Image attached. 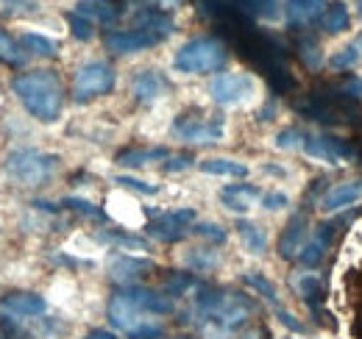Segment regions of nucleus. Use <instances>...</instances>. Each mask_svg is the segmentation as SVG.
<instances>
[{
  "instance_id": "1",
  "label": "nucleus",
  "mask_w": 362,
  "mask_h": 339,
  "mask_svg": "<svg viewBox=\"0 0 362 339\" xmlns=\"http://www.w3.org/2000/svg\"><path fill=\"white\" fill-rule=\"evenodd\" d=\"M14 95L20 97V103L28 109L31 117L42 120V123H53L62 114V103H64V89L62 81L53 70H28L20 73L11 81Z\"/></svg>"
},
{
  "instance_id": "2",
  "label": "nucleus",
  "mask_w": 362,
  "mask_h": 339,
  "mask_svg": "<svg viewBox=\"0 0 362 339\" xmlns=\"http://www.w3.org/2000/svg\"><path fill=\"white\" fill-rule=\"evenodd\" d=\"M254 303L240 292H223V290H204L195 295V314L206 326V331L215 334H231L251 317Z\"/></svg>"
},
{
  "instance_id": "3",
  "label": "nucleus",
  "mask_w": 362,
  "mask_h": 339,
  "mask_svg": "<svg viewBox=\"0 0 362 339\" xmlns=\"http://www.w3.org/2000/svg\"><path fill=\"white\" fill-rule=\"evenodd\" d=\"M228 59L226 44L218 37H195L187 40L173 56V67L187 76H206V73H218Z\"/></svg>"
},
{
  "instance_id": "4",
  "label": "nucleus",
  "mask_w": 362,
  "mask_h": 339,
  "mask_svg": "<svg viewBox=\"0 0 362 339\" xmlns=\"http://www.w3.org/2000/svg\"><path fill=\"white\" fill-rule=\"evenodd\" d=\"M59 167V156L53 153H42L34 148H17L6 156V172L8 178H14L23 186H37L45 184L47 178Z\"/></svg>"
},
{
  "instance_id": "5",
  "label": "nucleus",
  "mask_w": 362,
  "mask_h": 339,
  "mask_svg": "<svg viewBox=\"0 0 362 339\" xmlns=\"http://www.w3.org/2000/svg\"><path fill=\"white\" fill-rule=\"evenodd\" d=\"M112 86H115V67L109 61L95 59V61H87L84 67H78V73L73 78V97L78 103H84V100L112 92Z\"/></svg>"
},
{
  "instance_id": "6",
  "label": "nucleus",
  "mask_w": 362,
  "mask_h": 339,
  "mask_svg": "<svg viewBox=\"0 0 362 339\" xmlns=\"http://www.w3.org/2000/svg\"><path fill=\"white\" fill-rule=\"evenodd\" d=\"M257 92V81L248 73H221L209 81V97L221 106H240Z\"/></svg>"
},
{
  "instance_id": "7",
  "label": "nucleus",
  "mask_w": 362,
  "mask_h": 339,
  "mask_svg": "<svg viewBox=\"0 0 362 339\" xmlns=\"http://www.w3.org/2000/svg\"><path fill=\"white\" fill-rule=\"evenodd\" d=\"M173 136L189 145H209L223 139V120L221 117H192L181 114L173 123Z\"/></svg>"
},
{
  "instance_id": "8",
  "label": "nucleus",
  "mask_w": 362,
  "mask_h": 339,
  "mask_svg": "<svg viewBox=\"0 0 362 339\" xmlns=\"http://www.w3.org/2000/svg\"><path fill=\"white\" fill-rule=\"evenodd\" d=\"M301 150L317 162H326V165H340V162L354 159V145H349L346 139L332 136V133H310L307 131Z\"/></svg>"
},
{
  "instance_id": "9",
  "label": "nucleus",
  "mask_w": 362,
  "mask_h": 339,
  "mask_svg": "<svg viewBox=\"0 0 362 339\" xmlns=\"http://www.w3.org/2000/svg\"><path fill=\"white\" fill-rule=\"evenodd\" d=\"M192 220H195L192 209L162 212V214H153V220L145 225V231L153 239H159V242H179V239L187 237V231H192Z\"/></svg>"
},
{
  "instance_id": "10",
  "label": "nucleus",
  "mask_w": 362,
  "mask_h": 339,
  "mask_svg": "<svg viewBox=\"0 0 362 339\" xmlns=\"http://www.w3.org/2000/svg\"><path fill=\"white\" fill-rule=\"evenodd\" d=\"M151 320H153V317H151L148 311H142L123 290H120L117 295H112V300H109V323H112L115 328H120L126 337H132L136 328H142V326L151 323Z\"/></svg>"
},
{
  "instance_id": "11",
  "label": "nucleus",
  "mask_w": 362,
  "mask_h": 339,
  "mask_svg": "<svg viewBox=\"0 0 362 339\" xmlns=\"http://www.w3.org/2000/svg\"><path fill=\"white\" fill-rule=\"evenodd\" d=\"M162 42V37L159 34H153V31H145V28H123V31H109L106 37H103V44H106V50H112V53H136V50H148V47H153V44Z\"/></svg>"
},
{
  "instance_id": "12",
  "label": "nucleus",
  "mask_w": 362,
  "mask_h": 339,
  "mask_svg": "<svg viewBox=\"0 0 362 339\" xmlns=\"http://www.w3.org/2000/svg\"><path fill=\"white\" fill-rule=\"evenodd\" d=\"M307 234H310V217H307V212H296L287 220V225L279 237V256L287 261L298 258L301 248L307 245Z\"/></svg>"
},
{
  "instance_id": "13",
  "label": "nucleus",
  "mask_w": 362,
  "mask_h": 339,
  "mask_svg": "<svg viewBox=\"0 0 362 339\" xmlns=\"http://www.w3.org/2000/svg\"><path fill=\"white\" fill-rule=\"evenodd\" d=\"M156 264L151 258H136L129 254H115L109 258V278L126 287H134L136 278H142L148 270H153Z\"/></svg>"
},
{
  "instance_id": "14",
  "label": "nucleus",
  "mask_w": 362,
  "mask_h": 339,
  "mask_svg": "<svg viewBox=\"0 0 362 339\" xmlns=\"http://www.w3.org/2000/svg\"><path fill=\"white\" fill-rule=\"evenodd\" d=\"M73 11L87 17L92 25H115L126 11V0H78Z\"/></svg>"
},
{
  "instance_id": "15",
  "label": "nucleus",
  "mask_w": 362,
  "mask_h": 339,
  "mask_svg": "<svg viewBox=\"0 0 362 339\" xmlns=\"http://www.w3.org/2000/svg\"><path fill=\"white\" fill-rule=\"evenodd\" d=\"M362 201V178L357 181H343V184H334L332 189L323 192V198L317 201V206L323 212H340V209H349L354 203Z\"/></svg>"
},
{
  "instance_id": "16",
  "label": "nucleus",
  "mask_w": 362,
  "mask_h": 339,
  "mask_svg": "<svg viewBox=\"0 0 362 339\" xmlns=\"http://www.w3.org/2000/svg\"><path fill=\"white\" fill-rule=\"evenodd\" d=\"M168 92H170V81L159 70H136V76L132 78V95L139 103H153Z\"/></svg>"
},
{
  "instance_id": "17",
  "label": "nucleus",
  "mask_w": 362,
  "mask_h": 339,
  "mask_svg": "<svg viewBox=\"0 0 362 339\" xmlns=\"http://www.w3.org/2000/svg\"><path fill=\"white\" fill-rule=\"evenodd\" d=\"M257 201H262V192L254 184H228V186L221 189V203L226 206L228 212H251Z\"/></svg>"
},
{
  "instance_id": "18",
  "label": "nucleus",
  "mask_w": 362,
  "mask_h": 339,
  "mask_svg": "<svg viewBox=\"0 0 362 339\" xmlns=\"http://www.w3.org/2000/svg\"><path fill=\"white\" fill-rule=\"evenodd\" d=\"M326 11V0H287L284 17L293 28H310Z\"/></svg>"
},
{
  "instance_id": "19",
  "label": "nucleus",
  "mask_w": 362,
  "mask_h": 339,
  "mask_svg": "<svg viewBox=\"0 0 362 339\" xmlns=\"http://www.w3.org/2000/svg\"><path fill=\"white\" fill-rule=\"evenodd\" d=\"M0 309L14 317H37L47 309L45 297L37 292H8L0 297Z\"/></svg>"
},
{
  "instance_id": "20",
  "label": "nucleus",
  "mask_w": 362,
  "mask_h": 339,
  "mask_svg": "<svg viewBox=\"0 0 362 339\" xmlns=\"http://www.w3.org/2000/svg\"><path fill=\"white\" fill-rule=\"evenodd\" d=\"M123 292L148 314H170L173 311V300L165 292H156V290H148V287H126Z\"/></svg>"
},
{
  "instance_id": "21",
  "label": "nucleus",
  "mask_w": 362,
  "mask_h": 339,
  "mask_svg": "<svg viewBox=\"0 0 362 339\" xmlns=\"http://www.w3.org/2000/svg\"><path fill=\"white\" fill-rule=\"evenodd\" d=\"M134 28H145V31H153L159 34L162 40H168L173 34V20L162 11V8H153V6H139L134 14Z\"/></svg>"
},
{
  "instance_id": "22",
  "label": "nucleus",
  "mask_w": 362,
  "mask_h": 339,
  "mask_svg": "<svg viewBox=\"0 0 362 339\" xmlns=\"http://www.w3.org/2000/svg\"><path fill=\"white\" fill-rule=\"evenodd\" d=\"M332 234H334V225H332V222L317 225V231L313 234V239L301 248L298 261H301L304 267H317L320 258H323V254H326V248H329V242H332Z\"/></svg>"
},
{
  "instance_id": "23",
  "label": "nucleus",
  "mask_w": 362,
  "mask_h": 339,
  "mask_svg": "<svg viewBox=\"0 0 362 339\" xmlns=\"http://www.w3.org/2000/svg\"><path fill=\"white\" fill-rule=\"evenodd\" d=\"M320 25H323V31L332 34V37L349 31V25H351L349 6H346L343 0H332V3H326V11H323V17H320Z\"/></svg>"
},
{
  "instance_id": "24",
  "label": "nucleus",
  "mask_w": 362,
  "mask_h": 339,
  "mask_svg": "<svg viewBox=\"0 0 362 339\" xmlns=\"http://www.w3.org/2000/svg\"><path fill=\"white\" fill-rule=\"evenodd\" d=\"M237 237H240L243 248L254 256L265 254V248H268V234L251 220H237Z\"/></svg>"
},
{
  "instance_id": "25",
  "label": "nucleus",
  "mask_w": 362,
  "mask_h": 339,
  "mask_svg": "<svg viewBox=\"0 0 362 339\" xmlns=\"http://www.w3.org/2000/svg\"><path fill=\"white\" fill-rule=\"evenodd\" d=\"M293 287H296V292L301 295V300H304L313 311H320L323 284H320V278H317V275H313V273H298V275L293 278Z\"/></svg>"
},
{
  "instance_id": "26",
  "label": "nucleus",
  "mask_w": 362,
  "mask_h": 339,
  "mask_svg": "<svg viewBox=\"0 0 362 339\" xmlns=\"http://www.w3.org/2000/svg\"><path fill=\"white\" fill-rule=\"evenodd\" d=\"M159 159H168L165 148H129V150L117 153V165L120 167H142V165L159 162Z\"/></svg>"
},
{
  "instance_id": "27",
  "label": "nucleus",
  "mask_w": 362,
  "mask_h": 339,
  "mask_svg": "<svg viewBox=\"0 0 362 339\" xmlns=\"http://www.w3.org/2000/svg\"><path fill=\"white\" fill-rule=\"evenodd\" d=\"M198 167H201V172H206V175H228V178H245L248 175V165L234 162V159H223V156L204 159Z\"/></svg>"
},
{
  "instance_id": "28",
  "label": "nucleus",
  "mask_w": 362,
  "mask_h": 339,
  "mask_svg": "<svg viewBox=\"0 0 362 339\" xmlns=\"http://www.w3.org/2000/svg\"><path fill=\"white\" fill-rule=\"evenodd\" d=\"M95 239L106 242V245H115V248H123V251H148V242L142 237L126 234V231H98Z\"/></svg>"
},
{
  "instance_id": "29",
  "label": "nucleus",
  "mask_w": 362,
  "mask_h": 339,
  "mask_svg": "<svg viewBox=\"0 0 362 339\" xmlns=\"http://www.w3.org/2000/svg\"><path fill=\"white\" fill-rule=\"evenodd\" d=\"M20 44H23L28 53H34V56H45V59H53V56L59 53V42L47 40V37H42V34H23V37H20Z\"/></svg>"
},
{
  "instance_id": "30",
  "label": "nucleus",
  "mask_w": 362,
  "mask_h": 339,
  "mask_svg": "<svg viewBox=\"0 0 362 339\" xmlns=\"http://www.w3.org/2000/svg\"><path fill=\"white\" fill-rule=\"evenodd\" d=\"M187 267H192L195 273H209L218 267V254L212 248H192L189 254H184Z\"/></svg>"
},
{
  "instance_id": "31",
  "label": "nucleus",
  "mask_w": 362,
  "mask_h": 339,
  "mask_svg": "<svg viewBox=\"0 0 362 339\" xmlns=\"http://www.w3.org/2000/svg\"><path fill=\"white\" fill-rule=\"evenodd\" d=\"M243 281L254 290V292H259V295L265 297L268 303H273V306H279V292H276V287H273L271 281L262 275V273H245L243 275Z\"/></svg>"
},
{
  "instance_id": "32",
  "label": "nucleus",
  "mask_w": 362,
  "mask_h": 339,
  "mask_svg": "<svg viewBox=\"0 0 362 339\" xmlns=\"http://www.w3.org/2000/svg\"><path fill=\"white\" fill-rule=\"evenodd\" d=\"M304 136H307L304 128H284V131L276 133L273 145L281 148V150H301L304 148Z\"/></svg>"
},
{
  "instance_id": "33",
  "label": "nucleus",
  "mask_w": 362,
  "mask_h": 339,
  "mask_svg": "<svg viewBox=\"0 0 362 339\" xmlns=\"http://www.w3.org/2000/svg\"><path fill=\"white\" fill-rule=\"evenodd\" d=\"M198 281L189 275V273H170L168 278H165V287H162V292L165 295H170V297H176V295H184L187 290H192Z\"/></svg>"
},
{
  "instance_id": "34",
  "label": "nucleus",
  "mask_w": 362,
  "mask_h": 339,
  "mask_svg": "<svg viewBox=\"0 0 362 339\" xmlns=\"http://www.w3.org/2000/svg\"><path fill=\"white\" fill-rule=\"evenodd\" d=\"M62 206H64V209H70V212L81 214V217H92V220H106V212H103L100 206L90 203V201H84V198H64V201H62Z\"/></svg>"
},
{
  "instance_id": "35",
  "label": "nucleus",
  "mask_w": 362,
  "mask_h": 339,
  "mask_svg": "<svg viewBox=\"0 0 362 339\" xmlns=\"http://www.w3.org/2000/svg\"><path fill=\"white\" fill-rule=\"evenodd\" d=\"M357 59H360V44H346V47H340L332 59H329V67L332 70H346V67H354L357 64Z\"/></svg>"
},
{
  "instance_id": "36",
  "label": "nucleus",
  "mask_w": 362,
  "mask_h": 339,
  "mask_svg": "<svg viewBox=\"0 0 362 339\" xmlns=\"http://www.w3.org/2000/svg\"><path fill=\"white\" fill-rule=\"evenodd\" d=\"M0 59L8 61V64H23L25 61V53L20 50V44L3 31H0Z\"/></svg>"
},
{
  "instance_id": "37",
  "label": "nucleus",
  "mask_w": 362,
  "mask_h": 339,
  "mask_svg": "<svg viewBox=\"0 0 362 339\" xmlns=\"http://www.w3.org/2000/svg\"><path fill=\"white\" fill-rule=\"evenodd\" d=\"M245 8L262 20H276L279 17V0H243Z\"/></svg>"
},
{
  "instance_id": "38",
  "label": "nucleus",
  "mask_w": 362,
  "mask_h": 339,
  "mask_svg": "<svg viewBox=\"0 0 362 339\" xmlns=\"http://www.w3.org/2000/svg\"><path fill=\"white\" fill-rule=\"evenodd\" d=\"M67 23H70V31H73L76 40H90L92 37V23L87 20V17L70 11V14H67Z\"/></svg>"
},
{
  "instance_id": "39",
  "label": "nucleus",
  "mask_w": 362,
  "mask_h": 339,
  "mask_svg": "<svg viewBox=\"0 0 362 339\" xmlns=\"http://www.w3.org/2000/svg\"><path fill=\"white\" fill-rule=\"evenodd\" d=\"M115 184H120V186H126V189H134V192H142V195H156V192H159L156 184L139 181V178H132V175H117Z\"/></svg>"
},
{
  "instance_id": "40",
  "label": "nucleus",
  "mask_w": 362,
  "mask_h": 339,
  "mask_svg": "<svg viewBox=\"0 0 362 339\" xmlns=\"http://www.w3.org/2000/svg\"><path fill=\"white\" fill-rule=\"evenodd\" d=\"M301 59H304V64L307 67H320V61H323V56H320V44L317 40H304L301 42Z\"/></svg>"
},
{
  "instance_id": "41",
  "label": "nucleus",
  "mask_w": 362,
  "mask_h": 339,
  "mask_svg": "<svg viewBox=\"0 0 362 339\" xmlns=\"http://www.w3.org/2000/svg\"><path fill=\"white\" fill-rule=\"evenodd\" d=\"M192 231L195 234H201V237H206L209 242H226V231L218 225V222H198V225H192Z\"/></svg>"
},
{
  "instance_id": "42",
  "label": "nucleus",
  "mask_w": 362,
  "mask_h": 339,
  "mask_svg": "<svg viewBox=\"0 0 362 339\" xmlns=\"http://www.w3.org/2000/svg\"><path fill=\"white\" fill-rule=\"evenodd\" d=\"M192 156L189 153H179V156H168V162H165V172H181V170L192 167Z\"/></svg>"
},
{
  "instance_id": "43",
  "label": "nucleus",
  "mask_w": 362,
  "mask_h": 339,
  "mask_svg": "<svg viewBox=\"0 0 362 339\" xmlns=\"http://www.w3.org/2000/svg\"><path fill=\"white\" fill-rule=\"evenodd\" d=\"M340 95H346V97H362V78L357 76H349V78H343L340 81Z\"/></svg>"
},
{
  "instance_id": "44",
  "label": "nucleus",
  "mask_w": 362,
  "mask_h": 339,
  "mask_svg": "<svg viewBox=\"0 0 362 339\" xmlns=\"http://www.w3.org/2000/svg\"><path fill=\"white\" fill-rule=\"evenodd\" d=\"M276 317H279V323L281 326H287L290 331H296V334H304V323H298L287 309H281V306H276Z\"/></svg>"
},
{
  "instance_id": "45",
  "label": "nucleus",
  "mask_w": 362,
  "mask_h": 339,
  "mask_svg": "<svg viewBox=\"0 0 362 339\" xmlns=\"http://www.w3.org/2000/svg\"><path fill=\"white\" fill-rule=\"evenodd\" d=\"M262 206H265L268 212L284 209V206H287V195H284V192H268V195H262Z\"/></svg>"
},
{
  "instance_id": "46",
  "label": "nucleus",
  "mask_w": 362,
  "mask_h": 339,
  "mask_svg": "<svg viewBox=\"0 0 362 339\" xmlns=\"http://www.w3.org/2000/svg\"><path fill=\"white\" fill-rule=\"evenodd\" d=\"M87 339H117L112 331H103V328H95V331H90L87 334Z\"/></svg>"
},
{
  "instance_id": "47",
  "label": "nucleus",
  "mask_w": 362,
  "mask_h": 339,
  "mask_svg": "<svg viewBox=\"0 0 362 339\" xmlns=\"http://www.w3.org/2000/svg\"><path fill=\"white\" fill-rule=\"evenodd\" d=\"M357 3H360V14H362V0H357Z\"/></svg>"
}]
</instances>
